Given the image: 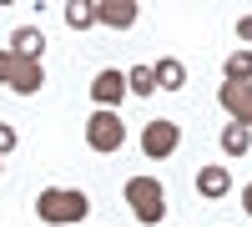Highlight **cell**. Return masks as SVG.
Returning a JSON list of instances; mask_svg holds the SVG:
<instances>
[{
	"mask_svg": "<svg viewBox=\"0 0 252 227\" xmlns=\"http://www.w3.org/2000/svg\"><path fill=\"white\" fill-rule=\"evenodd\" d=\"M91 212V197L86 192H76V187H46L35 197V217L46 222V227H66V222H81Z\"/></svg>",
	"mask_w": 252,
	"mask_h": 227,
	"instance_id": "obj_1",
	"label": "cell"
},
{
	"mask_svg": "<svg viewBox=\"0 0 252 227\" xmlns=\"http://www.w3.org/2000/svg\"><path fill=\"white\" fill-rule=\"evenodd\" d=\"M0 86H10L15 96H35L46 86V71H40V61H26V56H15L5 46L0 51Z\"/></svg>",
	"mask_w": 252,
	"mask_h": 227,
	"instance_id": "obj_3",
	"label": "cell"
},
{
	"mask_svg": "<svg viewBox=\"0 0 252 227\" xmlns=\"http://www.w3.org/2000/svg\"><path fill=\"white\" fill-rule=\"evenodd\" d=\"M121 96H126V71H96L91 81V101H96V111H116L121 106Z\"/></svg>",
	"mask_w": 252,
	"mask_h": 227,
	"instance_id": "obj_6",
	"label": "cell"
},
{
	"mask_svg": "<svg viewBox=\"0 0 252 227\" xmlns=\"http://www.w3.org/2000/svg\"><path fill=\"white\" fill-rule=\"evenodd\" d=\"M217 101L232 111L237 127H247V131H252V86H242V81H227V86L217 91Z\"/></svg>",
	"mask_w": 252,
	"mask_h": 227,
	"instance_id": "obj_8",
	"label": "cell"
},
{
	"mask_svg": "<svg viewBox=\"0 0 252 227\" xmlns=\"http://www.w3.org/2000/svg\"><path fill=\"white\" fill-rule=\"evenodd\" d=\"M10 51H15V56H26V61H40V51H46V35H40L35 26H15Z\"/></svg>",
	"mask_w": 252,
	"mask_h": 227,
	"instance_id": "obj_11",
	"label": "cell"
},
{
	"mask_svg": "<svg viewBox=\"0 0 252 227\" xmlns=\"http://www.w3.org/2000/svg\"><path fill=\"white\" fill-rule=\"evenodd\" d=\"M152 81H157V91H182L187 86V66L177 56H161L157 66H152Z\"/></svg>",
	"mask_w": 252,
	"mask_h": 227,
	"instance_id": "obj_9",
	"label": "cell"
},
{
	"mask_svg": "<svg viewBox=\"0 0 252 227\" xmlns=\"http://www.w3.org/2000/svg\"><path fill=\"white\" fill-rule=\"evenodd\" d=\"M141 5L136 0H96V26H111V31H131L136 26Z\"/></svg>",
	"mask_w": 252,
	"mask_h": 227,
	"instance_id": "obj_7",
	"label": "cell"
},
{
	"mask_svg": "<svg viewBox=\"0 0 252 227\" xmlns=\"http://www.w3.org/2000/svg\"><path fill=\"white\" fill-rule=\"evenodd\" d=\"M126 207H131V217L141 227H157L166 217V187L157 177H131L126 182Z\"/></svg>",
	"mask_w": 252,
	"mask_h": 227,
	"instance_id": "obj_2",
	"label": "cell"
},
{
	"mask_svg": "<svg viewBox=\"0 0 252 227\" xmlns=\"http://www.w3.org/2000/svg\"><path fill=\"white\" fill-rule=\"evenodd\" d=\"M242 212L252 217V182H247V187H242Z\"/></svg>",
	"mask_w": 252,
	"mask_h": 227,
	"instance_id": "obj_18",
	"label": "cell"
},
{
	"mask_svg": "<svg viewBox=\"0 0 252 227\" xmlns=\"http://www.w3.org/2000/svg\"><path fill=\"white\" fill-rule=\"evenodd\" d=\"M86 147L91 152H121L126 147V121L116 116V111H91V121H86Z\"/></svg>",
	"mask_w": 252,
	"mask_h": 227,
	"instance_id": "obj_4",
	"label": "cell"
},
{
	"mask_svg": "<svg viewBox=\"0 0 252 227\" xmlns=\"http://www.w3.org/2000/svg\"><path fill=\"white\" fill-rule=\"evenodd\" d=\"M222 76L227 81H242V86H252V51H232L222 61Z\"/></svg>",
	"mask_w": 252,
	"mask_h": 227,
	"instance_id": "obj_12",
	"label": "cell"
},
{
	"mask_svg": "<svg viewBox=\"0 0 252 227\" xmlns=\"http://www.w3.org/2000/svg\"><path fill=\"white\" fill-rule=\"evenodd\" d=\"M126 91H131V96H152V91H157L152 66H131V71H126Z\"/></svg>",
	"mask_w": 252,
	"mask_h": 227,
	"instance_id": "obj_14",
	"label": "cell"
},
{
	"mask_svg": "<svg viewBox=\"0 0 252 227\" xmlns=\"http://www.w3.org/2000/svg\"><path fill=\"white\" fill-rule=\"evenodd\" d=\"M66 26L71 31H91L96 26V0H86V5H66Z\"/></svg>",
	"mask_w": 252,
	"mask_h": 227,
	"instance_id": "obj_15",
	"label": "cell"
},
{
	"mask_svg": "<svg viewBox=\"0 0 252 227\" xmlns=\"http://www.w3.org/2000/svg\"><path fill=\"white\" fill-rule=\"evenodd\" d=\"M197 192H202L207 202L227 197V192H232V172H227V167H202V172H197Z\"/></svg>",
	"mask_w": 252,
	"mask_h": 227,
	"instance_id": "obj_10",
	"label": "cell"
},
{
	"mask_svg": "<svg viewBox=\"0 0 252 227\" xmlns=\"http://www.w3.org/2000/svg\"><path fill=\"white\" fill-rule=\"evenodd\" d=\"M247 147H252V131H247V127H237V121H232V127H222V152H227V157H242Z\"/></svg>",
	"mask_w": 252,
	"mask_h": 227,
	"instance_id": "obj_13",
	"label": "cell"
},
{
	"mask_svg": "<svg viewBox=\"0 0 252 227\" xmlns=\"http://www.w3.org/2000/svg\"><path fill=\"white\" fill-rule=\"evenodd\" d=\"M237 35H242L247 46H252V15H242V20H237Z\"/></svg>",
	"mask_w": 252,
	"mask_h": 227,
	"instance_id": "obj_17",
	"label": "cell"
},
{
	"mask_svg": "<svg viewBox=\"0 0 252 227\" xmlns=\"http://www.w3.org/2000/svg\"><path fill=\"white\" fill-rule=\"evenodd\" d=\"M182 147V127H177V121L172 116H152V121H146V127H141V152L146 157H172Z\"/></svg>",
	"mask_w": 252,
	"mask_h": 227,
	"instance_id": "obj_5",
	"label": "cell"
},
{
	"mask_svg": "<svg viewBox=\"0 0 252 227\" xmlns=\"http://www.w3.org/2000/svg\"><path fill=\"white\" fill-rule=\"evenodd\" d=\"M15 127H10V121H0V157H5V152H15Z\"/></svg>",
	"mask_w": 252,
	"mask_h": 227,
	"instance_id": "obj_16",
	"label": "cell"
}]
</instances>
